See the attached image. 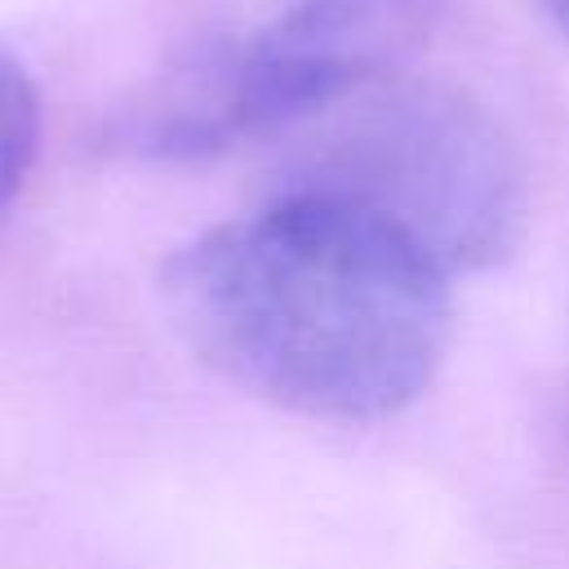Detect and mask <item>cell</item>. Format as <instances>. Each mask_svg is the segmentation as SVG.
Returning <instances> with one entry per match:
<instances>
[{
  "mask_svg": "<svg viewBox=\"0 0 569 569\" xmlns=\"http://www.w3.org/2000/svg\"><path fill=\"white\" fill-rule=\"evenodd\" d=\"M160 289L204 365L302 418H391L431 387L449 347V276L307 196L267 191L200 231Z\"/></svg>",
  "mask_w": 569,
  "mask_h": 569,
  "instance_id": "6da1fadb",
  "label": "cell"
},
{
  "mask_svg": "<svg viewBox=\"0 0 569 569\" xmlns=\"http://www.w3.org/2000/svg\"><path fill=\"white\" fill-rule=\"evenodd\" d=\"M280 138L271 191L356 213L449 280L498 267L525 240V160L498 116L453 84L400 71Z\"/></svg>",
  "mask_w": 569,
  "mask_h": 569,
  "instance_id": "7a4b0ae2",
  "label": "cell"
},
{
  "mask_svg": "<svg viewBox=\"0 0 569 569\" xmlns=\"http://www.w3.org/2000/svg\"><path fill=\"white\" fill-rule=\"evenodd\" d=\"M445 0H289L262 27L187 53L133 107L138 151L196 160L280 138L338 98L409 71Z\"/></svg>",
  "mask_w": 569,
  "mask_h": 569,
  "instance_id": "3957f363",
  "label": "cell"
},
{
  "mask_svg": "<svg viewBox=\"0 0 569 569\" xmlns=\"http://www.w3.org/2000/svg\"><path fill=\"white\" fill-rule=\"evenodd\" d=\"M40 138V98L27 67L0 44V209L22 187Z\"/></svg>",
  "mask_w": 569,
  "mask_h": 569,
  "instance_id": "277c9868",
  "label": "cell"
},
{
  "mask_svg": "<svg viewBox=\"0 0 569 569\" xmlns=\"http://www.w3.org/2000/svg\"><path fill=\"white\" fill-rule=\"evenodd\" d=\"M533 4H538V13L569 40V0H533Z\"/></svg>",
  "mask_w": 569,
  "mask_h": 569,
  "instance_id": "5b68a950",
  "label": "cell"
}]
</instances>
